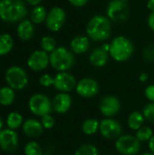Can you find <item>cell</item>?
<instances>
[{"mask_svg": "<svg viewBox=\"0 0 154 155\" xmlns=\"http://www.w3.org/2000/svg\"><path fill=\"white\" fill-rule=\"evenodd\" d=\"M15 100V92L9 86H5L0 89V104L8 106L12 104Z\"/></svg>", "mask_w": 154, "mask_h": 155, "instance_id": "obj_25", "label": "cell"}, {"mask_svg": "<svg viewBox=\"0 0 154 155\" xmlns=\"http://www.w3.org/2000/svg\"><path fill=\"white\" fill-rule=\"evenodd\" d=\"M121 106V102L117 96L108 94L100 101L99 110L105 118H113L120 113Z\"/></svg>", "mask_w": 154, "mask_h": 155, "instance_id": "obj_11", "label": "cell"}, {"mask_svg": "<svg viewBox=\"0 0 154 155\" xmlns=\"http://www.w3.org/2000/svg\"><path fill=\"white\" fill-rule=\"evenodd\" d=\"M76 78L68 72H59L54 77V87L59 93H70L75 90Z\"/></svg>", "mask_w": 154, "mask_h": 155, "instance_id": "obj_12", "label": "cell"}, {"mask_svg": "<svg viewBox=\"0 0 154 155\" xmlns=\"http://www.w3.org/2000/svg\"><path fill=\"white\" fill-rule=\"evenodd\" d=\"M143 114L146 121L154 124V103L147 104L143 109Z\"/></svg>", "mask_w": 154, "mask_h": 155, "instance_id": "obj_31", "label": "cell"}, {"mask_svg": "<svg viewBox=\"0 0 154 155\" xmlns=\"http://www.w3.org/2000/svg\"><path fill=\"white\" fill-rule=\"evenodd\" d=\"M25 155H44L43 149L40 144L36 142H29L25 146Z\"/></svg>", "mask_w": 154, "mask_h": 155, "instance_id": "obj_30", "label": "cell"}, {"mask_svg": "<svg viewBox=\"0 0 154 155\" xmlns=\"http://www.w3.org/2000/svg\"><path fill=\"white\" fill-rule=\"evenodd\" d=\"M109 53L105 52L101 47H98L91 52L89 55V61L93 66L101 68L107 64L109 61Z\"/></svg>", "mask_w": 154, "mask_h": 155, "instance_id": "obj_19", "label": "cell"}, {"mask_svg": "<svg viewBox=\"0 0 154 155\" xmlns=\"http://www.w3.org/2000/svg\"><path fill=\"white\" fill-rule=\"evenodd\" d=\"M40 45L42 50H44L46 53L51 54L54 52L57 47H56V41L54 37L52 36H44L41 39Z\"/></svg>", "mask_w": 154, "mask_h": 155, "instance_id": "obj_29", "label": "cell"}, {"mask_svg": "<svg viewBox=\"0 0 154 155\" xmlns=\"http://www.w3.org/2000/svg\"><path fill=\"white\" fill-rule=\"evenodd\" d=\"M27 7L23 0H0V19L5 23L24 20Z\"/></svg>", "mask_w": 154, "mask_h": 155, "instance_id": "obj_2", "label": "cell"}, {"mask_svg": "<svg viewBox=\"0 0 154 155\" xmlns=\"http://www.w3.org/2000/svg\"><path fill=\"white\" fill-rule=\"evenodd\" d=\"M74 155H99V150L92 143H84L75 150Z\"/></svg>", "mask_w": 154, "mask_h": 155, "instance_id": "obj_28", "label": "cell"}, {"mask_svg": "<svg viewBox=\"0 0 154 155\" xmlns=\"http://www.w3.org/2000/svg\"><path fill=\"white\" fill-rule=\"evenodd\" d=\"M139 80H140L142 83H145V82L148 80V74L145 73V72L141 73V74L139 75Z\"/></svg>", "mask_w": 154, "mask_h": 155, "instance_id": "obj_38", "label": "cell"}, {"mask_svg": "<svg viewBox=\"0 0 154 155\" xmlns=\"http://www.w3.org/2000/svg\"><path fill=\"white\" fill-rule=\"evenodd\" d=\"M28 106L32 114L40 117L51 114L53 112L52 101L43 94H34L29 100Z\"/></svg>", "mask_w": 154, "mask_h": 155, "instance_id": "obj_6", "label": "cell"}, {"mask_svg": "<svg viewBox=\"0 0 154 155\" xmlns=\"http://www.w3.org/2000/svg\"><path fill=\"white\" fill-rule=\"evenodd\" d=\"M143 57L147 63L154 62V43H151L144 47L143 51Z\"/></svg>", "mask_w": 154, "mask_h": 155, "instance_id": "obj_32", "label": "cell"}, {"mask_svg": "<svg viewBox=\"0 0 154 155\" xmlns=\"http://www.w3.org/2000/svg\"><path fill=\"white\" fill-rule=\"evenodd\" d=\"M48 64H50L49 54L44 50H36L33 52L27 59L28 67L35 72L44 70Z\"/></svg>", "mask_w": 154, "mask_h": 155, "instance_id": "obj_14", "label": "cell"}, {"mask_svg": "<svg viewBox=\"0 0 154 155\" xmlns=\"http://www.w3.org/2000/svg\"><path fill=\"white\" fill-rule=\"evenodd\" d=\"M107 17L113 22L123 23L127 21L130 15V8L127 3L122 0H112L106 9Z\"/></svg>", "mask_w": 154, "mask_h": 155, "instance_id": "obj_8", "label": "cell"}, {"mask_svg": "<svg viewBox=\"0 0 154 155\" xmlns=\"http://www.w3.org/2000/svg\"><path fill=\"white\" fill-rule=\"evenodd\" d=\"M68 1L74 7H83L88 3V0H68Z\"/></svg>", "mask_w": 154, "mask_h": 155, "instance_id": "obj_36", "label": "cell"}, {"mask_svg": "<svg viewBox=\"0 0 154 155\" xmlns=\"http://www.w3.org/2000/svg\"><path fill=\"white\" fill-rule=\"evenodd\" d=\"M144 122L145 118L143 116V112L139 111H133V113H131L127 119V124L129 128L135 132L144 125Z\"/></svg>", "mask_w": 154, "mask_h": 155, "instance_id": "obj_21", "label": "cell"}, {"mask_svg": "<svg viewBox=\"0 0 154 155\" xmlns=\"http://www.w3.org/2000/svg\"><path fill=\"white\" fill-rule=\"evenodd\" d=\"M41 118V124L44 129H52L54 126V119L51 114L44 115Z\"/></svg>", "mask_w": 154, "mask_h": 155, "instance_id": "obj_33", "label": "cell"}, {"mask_svg": "<svg viewBox=\"0 0 154 155\" xmlns=\"http://www.w3.org/2000/svg\"><path fill=\"white\" fill-rule=\"evenodd\" d=\"M49 58L50 65L58 72H67L75 63L74 53L64 46L57 47L49 54Z\"/></svg>", "mask_w": 154, "mask_h": 155, "instance_id": "obj_4", "label": "cell"}, {"mask_svg": "<svg viewBox=\"0 0 154 155\" xmlns=\"http://www.w3.org/2000/svg\"><path fill=\"white\" fill-rule=\"evenodd\" d=\"M14 46V39L13 37L7 34L4 33L0 35V55L7 54Z\"/></svg>", "mask_w": 154, "mask_h": 155, "instance_id": "obj_24", "label": "cell"}, {"mask_svg": "<svg viewBox=\"0 0 154 155\" xmlns=\"http://www.w3.org/2000/svg\"><path fill=\"white\" fill-rule=\"evenodd\" d=\"M73 98L68 93H58L52 100L53 111L59 114H66L72 107Z\"/></svg>", "mask_w": 154, "mask_h": 155, "instance_id": "obj_15", "label": "cell"}, {"mask_svg": "<svg viewBox=\"0 0 154 155\" xmlns=\"http://www.w3.org/2000/svg\"><path fill=\"white\" fill-rule=\"evenodd\" d=\"M148 25L154 32V13H151L148 16Z\"/></svg>", "mask_w": 154, "mask_h": 155, "instance_id": "obj_37", "label": "cell"}, {"mask_svg": "<svg viewBox=\"0 0 154 155\" xmlns=\"http://www.w3.org/2000/svg\"><path fill=\"white\" fill-rule=\"evenodd\" d=\"M99 132L107 140H116L123 134L122 124L113 118H103L100 121Z\"/></svg>", "mask_w": 154, "mask_h": 155, "instance_id": "obj_9", "label": "cell"}, {"mask_svg": "<svg viewBox=\"0 0 154 155\" xmlns=\"http://www.w3.org/2000/svg\"><path fill=\"white\" fill-rule=\"evenodd\" d=\"M144 94L150 103H154V84H150L145 88Z\"/></svg>", "mask_w": 154, "mask_h": 155, "instance_id": "obj_35", "label": "cell"}, {"mask_svg": "<svg viewBox=\"0 0 154 155\" xmlns=\"http://www.w3.org/2000/svg\"><path fill=\"white\" fill-rule=\"evenodd\" d=\"M147 7L151 11V13H154V0H148Z\"/></svg>", "mask_w": 154, "mask_h": 155, "instance_id": "obj_41", "label": "cell"}, {"mask_svg": "<svg viewBox=\"0 0 154 155\" xmlns=\"http://www.w3.org/2000/svg\"><path fill=\"white\" fill-rule=\"evenodd\" d=\"M90 47V40L86 35H77L71 40L70 49L74 54H82L87 52Z\"/></svg>", "mask_w": 154, "mask_h": 155, "instance_id": "obj_20", "label": "cell"}, {"mask_svg": "<svg viewBox=\"0 0 154 155\" xmlns=\"http://www.w3.org/2000/svg\"><path fill=\"white\" fill-rule=\"evenodd\" d=\"M135 136L141 143L149 142L150 139L153 136V130L150 126L143 125L136 131Z\"/></svg>", "mask_w": 154, "mask_h": 155, "instance_id": "obj_27", "label": "cell"}, {"mask_svg": "<svg viewBox=\"0 0 154 155\" xmlns=\"http://www.w3.org/2000/svg\"><path fill=\"white\" fill-rule=\"evenodd\" d=\"M148 147H149L151 153H154V134L153 136L150 139V141L148 142Z\"/></svg>", "mask_w": 154, "mask_h": 155, "instance_id": "obj_39", "label": "cell"}, {"mask_svg": "<svg viewBox=\"0 0 154 155\" xmlns=\"http://www.w3.org/2000/svg\"><path fill=\"white\" fill-rule=\"evenodd\" d=\"M141 155H154V153H143Z\"/></svg>", "mask_w": 154, "mask_h": 155, "instance_id": "obj_44", "label": "cell"}, {"mask_svg": "<svg viewBox=\"0 0 154 155\" xmlns=\"http://www.w3.org/2000/svg\"><path fill=\"white\" fill-rule=\"evenodd\" d=\"M39 84L44 87H50V86L54 85V77H52L48 74H44L40 76Z\"/></svg>", "mask_w": 154, "mask_h": 155, "instance_id": "obj_34", "label": "cell"}, {"mask_svg": "<svg viewBox=\"0 0 154 155\" xmlns=\"http://www.w3.org/2000/svg\"><path fill=\"white\" fill-rule=\"evenodd\" d=\"M114 147L122 155H137L141 150V142L135 135L122 134L115 140Z\"/></svg>", "mask_w": 154, "mask_h": 155, "instance_id": "obj_5", "label": "cell"}, {"mask_svg": "<svg viewBox=\"0 0 154 155\" xmlns=\"http://www.w3.org/2000/svg\"><path fill=\"white\" fill-rule=\"evenodd\" d=\"M18 145L17 134L12 129H5L0 132V148L5 152H14Z\"/></svg>", "mask_w": 154, "mask_h": 155, "instance_id": "obj_16", "label": "cell"}, {"mask_svg": "<svg viewBox=\"0 0 154 155\" xmlns=\"http://www.w3.org/2000/svg\"><path fill=\"white\" fill-rule=\"evenodd\" d=\"M2 127H3V121H2V119L0 118V132L2 131Z\"/></svg>", "mask_w": 154, "mask_h": 155, "instance_id": "obj_43", "label": "cell"}, {"mask_svg": "<svg viewBox=\"0 0 154 155\" xmlns=\"http://www.w3.org/2000/svg\"><path fill=\"white\" fill-rule=\"evenodd\" d=\"M75 91L78 95L85 99L95 97L100 91L98 82L91 77H84L77 82Z\"/></svg>", "mask_w": 154, "mask_h": 155, "instance_id": "obj_10", "label": "cell"}, {"mask_svg": "<svg viewBox=\"0 0 154 155\" xmlns=\"http://www.w3.org/2000/svg\"><path fill=\"white\" fill-rule=\"evenodd\" d=\"M101 48H102L103 50H104L105 52L109 53V52H110V44H108V43H104V44H103V45H102Z\"/></svg>", "mask_w": 154, "mask_h": 155, "instance_id": "obj_42", "label": "cell"}, {"mask_svg": "<svg viewBox=\"0 0 154 155\" xmlns=\"http://www.w3.org/2000/svg\"><path fill=\"white\" fill-rule=\"evenodd\" d=\"M34 24L29 19L22 20L16 29L17 36L23 41L30 40L34 35Z\"/></svg>", "mask_w": 154, "mask_h": 155, "instance_id": "obj_18", "label": "cell"}, {"mask_svg": "<svg viewBox=\"0 0 154 155\" xmlns=\"http://www.w3.org/2000/svg\"><path fill=\"white\" fill-rule=\"evenodd\" d=\"M23 132L28 137L36 138L43 134L44 127L40 121L35 119H28L23 124Z\"/></svg>", "mask_w": 154, "mask_h": 155, "instance_id": "obj_17", "label": "cell"}, {"mask_svg": "<svg viewBox=\"0 0 154 155\" xmlns=\"http://www.w3.org/2000/svg\"><path fill=\"white\" fill-rule=\"evenodd\" d=\"M63 155H67V154H63Z\"/></svg>", "mask_w": 154, "mask_h": 155, "instance_id": "obj_46", "label": "cell"}, {"mask_svg": "<svg viewBox=\"0 0 154 155\" xmlns=\"http://www.w3.org/2000/svg\"><path fill=\"white\" fill-rule=\"evenodd\" d=\"M112 33L111 20L103 15L93 16L86 26V34L89 38L95 42H104L108 40Z\"/></svg>", "mask_w": 154, "mask_h": 155, "instance_id": "obj_1", "label": "cell"}, {"mask_svg": "<svg viewBox=\"0 0 154 155\" xmlns=\"http://www.w3.org/2000/svg\"><path fill=\"white\" fill-rule=\"evenodd\" d=\"M65 20H66L65 11L62 7L54 6L48 12L45 24L50 31L57 32L64 26Z\"/></svg>", "mask_w": 154, "mask_h": 155, "instance_id": "obj_13", "label": "cell"}, {"mask_svg": "<svg viewBox=\"0 0 154 155\" xmlns=\"http://www.w3.org/2000/svg\"><path fill=\"white\" fill-rule=\"evenodd\" d=\"M47 11L44 6L39 5L36 6H34V8L30 12V20L34 24H42L45 22L47 17Z\"/></svg>", "mask_w": 154, "mask_h": 155, "instance_id": "obj_23", "label": "cell"}, {"mask_svg": "<svg viewBox=\"0 0 154 155\" xmlns=\"http://www.w3.org/2000/svg\"><path fill=\"white\" fill-rule=\"evenodd\" d=\"M122 1H123V2H124V3H128L130 0H122Z\"/></svg>", "mask_w": 154, "mask_h": 155, "instance_id": "obj_45", "label": "cell"}, {"mask_svg": "<svg viewBox=\"0 0 154 155\" xmlns=\"http://www.w3.org/2000/svg\"><path fill=\"white\" fill-rule=\"evenodd\" d=\"M134 53L133 43L123 35L116 36L110 43V56L118 63L129 60Z\"/></svg>", "mask_w": 154, "mask_h": 155, "instance_id": "obj_3", "label": "cell"}, {"mask_svg": "<svg viewBox=\"0 0 154 155\" xmlns=\"http://www.w3.org/2000/svg\"><path fill=\"white\" fill-rule=\"evenodd\" d=\"M22 123H23L22 115L16 112H13V113L9 114L6 118V124H7L8 128L12 129V130H15V129L19 128L21 126Z\"/></svg>", "mask_w": 154, "mask_h": 155, "instance_id": "obj_26", "label": "cell"}, {"mask_svg": "<svg viewBox=\"0 0 154 155\" xmlns=\"http://www.w3.org/2000/svg\"><path fill=\"white\" fill-rule=\"evenodd\" d=\"M100 122L95 118H88L84 120L82 124L81 129L82 132L88 136L94 135L97 132H99Z\"/></svg>", "mask_w": 154, "mask_h": 155, "instance_id": "obj_22", "label": "cell"}, {"mask_svg": "<svg viewBox=\"0 0 154 155\" xmlns=\"http://www.w3.org/2000/svg\"><path fill=\"white\" fill-rule=\"evenodd\" d=\"M28 5H33V6H36V5H39L40 3L42 2V0H25Z\"/></svg>", "mask_w": 154, "mask_h": 155, "instance_id": "obj_40", "label": "cell"}, {"mask_svg": "<svg viewBox=\"0 0 154 155\" xmlns=\"http://www.w3.org/2000/svg\"><path fill=\"white\" fill-rule=\"evenodd\" d=\"M5 81L9 87L14 90H22L28 84L25 71L20 66H11L5 72Z\"/></svg>", "mask_w": 154, "mask_h": 155, "instance_id": "obj_7", "label": "cell"}]
</instances>
